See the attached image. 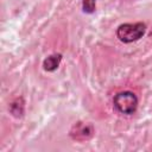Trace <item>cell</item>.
<instances>
[{
	"instance_id": "6da1fadb",
	"label": "cell",
	"mask_w": 152,
	"mask_h": 152,
	"mask_svg": "<svg viewBox=\"0 0 152 152\" xmlns=\"http://www.w3.org/2000/svg\"><path fill=\"white\" fill-rule=\"evenodd\" d=\"M146 32V25L141 21L138 23H125L118 26L116 37L120 42L125 44H129L139 40Z\"/></svg>"
},
{
	"instance_id": "7a4b0ae2",
	"label": "cell",
	"mask_w": 152,
	"mask_h": 152,
	"mask_svg": "<svg viewBox=\"0 0 152 152\" xmlns=\"http://www.w3.org/2000/svg\"><path fill=\"white\" fill-rule=\"evenodd\" d=\"M113 104L114 108L124 115H133L138 109V97L137 95L131 90H124L119 91L113 97Z\"/></svg>"
},
{
	"instance_id": "3957f363",
	"label": "cell",
	"mask_w": 152,
	"mask_h": 152,
	"mask_svg": "<svg viewBox=\"0 0 152 152\" xmlns=\"http://www.w3.org/2000/svg\"><path fill=\"white\" fill-rule=\"evenodd\" d=\"M94 133H95L94 127L90 124L78 121L72 125V127L70 128L69 135L72 140H76V141H87L93 138Z\"/></svg>"
},
{
	"instance_id": "277c9868",
	"label": "cell",
	"mask_w": 152,
	"mask_h": 152,
	"mask_svg": "<svg viewBox=\"0 0 152 152\" xmlns=\"http://www.w3.org/2000/svg\"><path fill=\"white\" fill-rule=\"evenodd\" d=\"M63 55L59 52H55L49 55L44 61H43V69L46 72H53L58 69L61 62H62Z\"/></svg>"
},
{
	"instance_id": "5b68a950",
	"label": "cell",
	"mask_w": 152,
	"mask_h": 152,
	"mask_svg": "<svg viewBox=\"0 0 152 152\" xmlns=\"http://www.w3.org/2000/svg\"><path fill=\"white\" fill-rule=\"evenodd\" d=\"M24 108H25V102L21 97H17L10 104V112L15 118H21L24 115Z\"/></svg>"
},
{
	"instance_id": "8992f818",
	"label": "cell",
	"mask_w": 152,
	"mask_h": 152,
	"mask_svg": "<svg viewBox=\"0 0 152 152\" xmlns=\"http://www.w3.org/2000/svg\"><path fill=\"white\" fill-rule=\"evenodd\" d=\"M82 11L86 14H93L96 11V0H82Z\"/></svg>"
},
{
	"instance_id": "52a82bcc",
	"label": "cell",
	"mask_w": 152,
	"mask_h": 152,
	"mask_svg": "<svg viewBox=\"0 0 152 152\" xmlns=\"http://www.w3.org/2000/svg\"><path fill=\"white\" fill-rule=\"evenodd\" d=\"M148 36H152V28H151V31H150V33H148Z\"/></svg>"
}]
</instances>
